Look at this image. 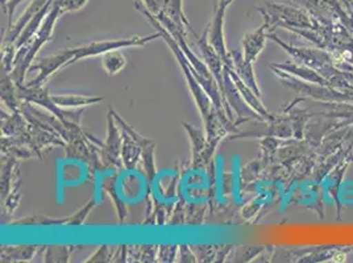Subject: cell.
I'll use <instances>...</instances> for the list:
<instances>
[{
  "mask_svg": "<svg viewBox=\"0 0 353 263\" xmlns=\"http://www.w3.org/2000/svg\"><path fill=\"white\" fill-rule=\"evenodd\" d=\"M69 249L66 246H49L46 248L44 261L46 262H68L69 261Z\"/></svg>",
  "mask_w": 353,
  "mask_h": 263,
  "instance_id": "44dd1931",
  "label": "cell"
},
{
  "mask_svg": "<svg viewBox=\"0 0 353 263\" xmlns=\"http://www.w3.org/2000/svg\"><path fill=\"white\" fill-rule=\"evenodd\" d=\"M125 65H127V59L123 53L119 52V49L110 50L102 54V66L104 72L108 75H117L120 72H123Z\"/></svg>",
  "mask_w": 353,
  "mask_h": 263,
  "instance_id": "ac0fdd59",
  "label": "cell"
},
{
  "mask_svg": "<svg viewBox=\"0 0 353 263\" xmlns=\"http://www.w3.org/2000/svg\"><path fill=\"white\" fill-rule=\"evenodd\" d=\"M352 6H353V3H352Z\"/></svg>",
  "mask_w": 353,
  "mask_h": 263,
  "instance_id": "83f0119b",
  "label": "cell"
},
{
  "mask_svg": "<svg viewBox=\"0 0 353 263\" xmlns=\"http://www.w3.org/2000/svg\"><path fill=\"white\" fill-rule=\"evenodd\" d=\"M101 186L112 198L115 207H117V211H118L119 220H120V222H123L124 219H125V216H127V211H125V207L120 202V199H119V196L117 195V176H105L103 180L101 182Z\"/></svg>",
  "mask_w": 353,
  "mask_h": 263,
  "instance_id": "ffe728a7",
  "label": "cell"
},
{
  "mask_svg": "<svg viewBox=\"0 0 353 263\" xmlns=\"http://www.w3.org/2000/svg\"><path fill=\"white\" fill-rule=\"evenodd\" d=\"M257 11L268 20L270 30L281 28H301V30H319L321 23L314 19L307 10L295 4H281L268 1L263 7H257Z\"/></svg>",
  "mask_w": 353,
  "mask_h": 263,
  "instance_id": "3957f363",
  "label": "cell"
},
{
  "mask_svg": "<svg viewBox=\"0 0 353 263\" xmlns=\"http://www.w3.org/2000/svg\"><path fill=\"white\" fill-rule=\"evenodd\" d=\"M88 0H53V3L57 4L61 8L62 15L79 11L81 8H83L88 4Z\"/></svg>",
  "mask_w": 353,
  "mask_h": 263,
  "instance_id": "7402d4cb",
  "label": "cell"
},
{
  "mask_svg": "<svg viewBox=\"0 0 353 263\" xmlns=\"http://www.w3.org/2000/svg\"><path fill=\"white\" fill-rule=\"evenodd\" d=\"M181 251V258L183 262H195V255L192 254V248H189L188 245L179 246Z\"/></svg>",
  "mask_w": 353,
  "mask_h": 263,
  "instance_id": "484cf974",
  "label": "cell"
},
{
  "mask_svg": "<svg viewBox=\"0 0 353 263\" xmlns=\"http://www.w3.org/2000/svg\"><path fill=\"white\" fill-rule=\"evenodd\" d=\"M121 157H123V163L127 167V170H134L137 163L141 158L143 154V147L141 145L131 137L128 133L121 131Z\"/></svg>",
  "mask_w": 353,
  "mask_h": 263,
  "instance_id": "9a60e30c",
  "label": "cell"
},
{
  "mask_svg": "<svg viewBox=\"0 0 353 263\" xmlns=\"http://www.w3.org/2000/svg\"><path fill=\"white\" fill-rule=\"evenodd\" d=\"M270 67H276L280 69L285 73L290 74L295 78L309 82V83H315V85H323L328 86L327 79L324 78L322 74L316 72L315 69L309 67L306 65H301V63H293V62H286V63H272Z\"/></svg>",
  "mask_w": 353,
  "mask_h": 263,
  "instance_id": "7c38bea8",
  "label": "cell"
},
{
  "mask_svg": "<svg viewBox=\"0 0 353 263\" xmlns=\"http://www.w3.org/2000/svg\"><path fill=\"white\" fill-rule=\"evenodd\" d=\"M268 39L274 41L276 44L280 45L281 48L293 59L296 61V63L301 65H306L309 67L315 69L316 72H321L325 65L328 63H334L332 62V57L331 53L325 49H321V48H296V46H292L288 45L285 41H282L279 39L273 32L268 33Z\"/></svg>",
  "mask_w": 353,
  "mask_h": 263,
  "instance_id": "5b68a950",
  "label": "cell"
},
{
  "mask_svg": "<svg viewBox=\"0 0 353 263\" xmlns=\"http://www.w3.org/2000/svg\"><path fill=\"white\" fill-rule=\"evenodd\" d=\"M179 250L178 246H160V260L162 262H170L174 261L176 257V251Z\"/></svg>",
  "mask_w": 353,
  "mask_h": 263,
  "instance_id": "d4e9b609",
  "label": "cell"
},
{
  "mask_svg": "<svg viewBox=\"0 0 353 263\" xmlns=\"http://www.w3.org/2000/svg\"><path fill=\"white\" fill-rule=\"evenodd\" d=\"M61 16H62L61 8L57 4L52 3V8H50L49 14L45 17L40 30L34 34V37L30 40L28 44L24 45L23 48L16 50L14 67H12V72L10 73L16 85H24L26 74L32 66L33 59H36V56L41 50L43 45L52 40V33L54 30V25Z\"/></svg>",
  "mask_w": 353,
  "mask_h": 263,
  "instance_id": "7a4b0ae2",
  "label": "cell"
},
{
  "mask_svg": "<svg viewBox=\"0 0 353 263\" xmlns=\"http://www.w3.org/2000/svg\"><path fill=\"white\" fill-rule=\"evenodd\" d=\"M224 69L227 70V73L231 76L232 82L235 83L236 88H237V91L240 92V95H241V98L244 99V102L247 103L254 112H257L260 116L264 117L266 121H272L276 116L272 115V114L265 108L264 105H263V103L260 102V96L256 95V94L253 92V90L248 87V86L240 79V76L234 72V69H231V67H228V66H224Z\"/></svg>",
  "mask_w": 353,
  "mask_h": 263,
  "instance_id": "8fae6325",
  "label": "cell"
},
{
  "mask_svg": "<svg viewBox=\"0 0 353 263\" xmlns=\"http://www.w3.org/2000/svg\"><path fill=\"white\" fill-rule=\"evenodd\" d=\"M37 250V246H4L1 248V261H30Z\"/></svg>",
  "mask_w": 353,
  "mask_h": 263,
  "instance_id": "d6986e66",
  "label": "cell"
},
{
  "mask_svg": "<svg viewBox=\"0 0 353 263\" xmlns=\"http://www.w3.org/2000/svg\"><path fill=\"white\" fill-rule=\"evenodd\" d=\"M49 1H52V0H32L30 6L27 7V10L21 14V16L11 27H8L7 33L4 36V40H3V48H15V43L20 37L21 32L28 25V23L34 17V15H37Z\"/></svg>",
  "mask_w": 353,
  "mask_h": 263,
  "instance_id": "8992f818",
  "label": "cell"
},
{
  "mask_svg": "<svg viewBox=\"0 0 353 263\" xmlns=\"http://www.w3.org/2000/svg\"><path fill=\"white\" fill-rule=\"evenodd\" d=\"M198 49L203 57V61L206 62L210 72L215 76L221 92L224 90V63L221 61L219 54L216 50L208 43V30H205L203 36L198 40Z\"/></svg>",
  "mask_w": 353,
  "mask_h": 263,
  "instance_id": "9c48e42d",
  "label": "cell"
},
{
  "mask_svg": "<svg viewBox=\"0 0 353 263\" xmlns=\"http://www.w3.org/2000/svg\"><path fill=\"white\" fill-rule=\"evenodd\" d=\"M232 1L234 0H218L212 20L210 21V24H207L206 27L208 30V43L216 50L224 66H228V67H232L234 63H232L231 53L227 50L225 41H224V20H225V12Z\"/></svg>",
  "mask_w": 353,
  "mask_h": 263,
  "instance_id": "277c9868",
  "label": "cell"
},
{
  "mask_svg": "<svg viewBox=\"0 0 353 263\" xmlns=\"http://www.w3.org/2000/svg\"><path fill=\"white\" fill-rule=\"evenodd\" d=\"M114 116L110 112L108 115V134H107V140L104 144H101L102 150H101V156H102V163L105 167H111V166H117L118 167L119 156L121 151V134L119 133V129L115 127Z\"/></svg>",
  "mask_w": 353,
  "mask_h": 263,
  "instance_id": "52a82bcc",
  "label": "cell"
},
{
  "mask_svg": "<svg viewBox=\"0 0 353 263\" xmlns=\"http://www.w3.org/2000/svg\"><path fill=\"white\" fill-rule=\"evenodd\" d=\"M294 1H296V4H298V3H299V1H302V0H294Z\"/></svg>",
  "mask_w": 353,
  "mask_h": 263,
  "instance_id": "4316f807",
  "label": "cell"
},
{
  "mask_svg": "<svg viewBox=\"0 0 353 263\" xmlns=\"http://www.w3.org/2000/svg\"><path fill=\"white\" fill-rule=\"evenodd\" d=\"M268 30H270V25L268 20L264 19V23L260 25V28L252 30L244 36L241 44L244 49V59L247 62L253 63L260 56V53L264 50L266 40H268V33H266Z\"/></svg>",
  "mask_w": 353,
  "mask_h": 263,
  "instance_id": "30bf717a",
  "label": "cell"
},
{
  "mask_svg": "<svg viewBox=\"0 0 353 263\" xmlns=\"http://www.w3.org/2000/svg\"><path fill=\"white\" fill-rule=\"evenodd\" d=\"M24 0H1V8L8 16V27L12 25V17L15 15L17 6Z\"/></svg>",
  "mask_w": 353,
  "mask_h": 263,
  "instance_id": "603a6c76",
  "label": "cell"
},
{
  "mask_svg": "<svg viewBox=\"0 0 353 263\" xmlns=\"http://www.w3.org/2000/svg\"><path fill=\"white\" fill-rule=\"evenodd\" d=\"M183 127L186 128L188 134L190 136L192 145V160L195 169L205 165L211 158L212 153L215 151V147H218V143H210L203 137V133L195 127H192L186 123H183Z\"/></svg>",
  "mask_w": 353,
  "mask_h": 263,
  "instance_id": "ba28073f",
  "label": "cell"
},
{
  "mask_svg": "<svg viewBox=\"0 0 353 263\" xmlns=\"http://www.w3.org/2000/svg\"><path fill=\"white\" fill-rule=\"evenodd\" d=\"M161 39V34L156 32L152 36H133L131 39H121V40H107V41H94L90 44L75 46L72 49H63L57 53H53L48 57L40 59L37 63H33L30 72L39 70V75L27 83L30 87H41L45 82L53 75L61 70L62 67H68L75 62L86 57H97L102 56L110 50H117L123 48H133V46H145V45Z\"/></svg>",
  "mask_w": 353,
  "mask_h": 263,
  "instance_id": "6da1fadb",
  "label": "cell"
},
{
  "mask_svg": "<svg viewBox=\"0 0 353 263\" xmlns=\"http://www.w3.org/2000/svg\"><path fill=\"white\" fill-rule=\"evenodd\" d=\"M52 99L59 107H68V108L92 105L104 101L102 96L91 98V96H82V95H52Z\"/></svg>",
  "mask_w": 353,
  "mask_h": 263,
  "instance_id": "e0dca14e",
  "label": "cell"
},
{
  "mask_svg": "<svg viewBox=\"0 0 353 263\" xmlns=\"http://www.w3.org/2000/svg\"><path fill=\"white\" fill-rule=\"evenodd\" d=\"M110 258H112V254L110 253V246L103 245L101 246L99 250L90 257V260H88V262H108L111 261Z\"/></svg>",
  "mask_w": 353,
  "mask_h": 263,
  "instance_id": "cb8c5ba5",
  "label": "cell"
},
{
  "mask_svg": "<svg viewBox=\"0 0 353 263\" xmlns=\"http://www.w3.org/2000/svg\"><path fill=\"white\" fill-rule=\"evenodd\" d=\"M160 14L166 16L169 20H172L178 27L189 30L194 37H198L195 30H192L190 21L188 20V17L183 12V0H165L163 8H162Z\"/></svg>",
  "mask_w": 353,
  "mask_h": 263,
  "instance_id": "5bb4252c",
  "label": "cell"
},
{
  "mask_svg": "<svg viewBox=\"0 0 353 263\" xmlns=\"http://www.w3.org/2000/svg\"><path fill=\"white\" fill-rule=\"evenodd\" d=\"M230 53H231L232 63H234L231 69H234V72L240 76V79L248 87L252 88L256 95L261 96V91H260V87H259V85L256 82V75H254V72H253V63L247 62L245 59H244V54H241L239 50H231Z\"/></svg>",
  "mask_w": 353,
  "mask_h": 263,
  "instance_id": "4fadbf2b",
  "label": "cell"
},
{
  "mask_svg": "<svg viewBox=\"0 0 353 263\" xmlns=\"http://www.w3.org/2000/svg\"><path fill=\"white\" fill-rule=\"evenodd\" d=\"M1 101L10 108L12 112H19L17 104L19 98L16 94V83L11 78L10 73L3 70V79H1Z\"/></svg>",
  "mask_w": 353,
  "mask_h": 263,
  "instance_id": "2e32d148",
  "label": "cell"
}]
</instances>
